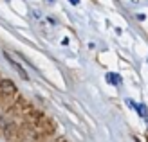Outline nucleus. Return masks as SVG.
Wrapping results in <instances>:
<instances>
[{
	"mask_svg": "<svg viewBox=\"0 0 148 142\" xmlns=\"http://www.w3.org/2000/svg\"><path fill=\"white\" fill-rule=\"evenodd\" d=\"M0 92L5 97H13V95H16V85L11 79H2L0 81Z\"/></svg>",
	"mask_w": 148,
	"mask_h": 142,
	"instance_id": "1",
	"label": "nucleus"
},
{
	"mask_svg": "<svg viewBox=\"0 0 148 142\" xmlns=\"http://www.w3.org/2000/svg\"><path fill=\"white\" fill-rule=\"evenodd\" d=\"M4 56H5V59H7V61H9V65L13 67L14 70H16V72H18V74H20V76L24 77V79H27V72H25V70H24V69H22V67H20V63H16V59H13V56H11V52H7V50H4Z\"/></svg>",
	"mask_w": 148,
	"mask_h": 142,
	"instance_id": "2",
	"label": "nucleus"
},
{
	"mask_svg": "<svg viewBox=\"0 0 148 142\" xmlns=\"http://www.w3.org/2000/svg\"><path fill=\"white\" fill-rule=\"evenodd\" d=\"M105 79H107V83H110V85H114V86H117V85H121V76L119 74H116V72H108L107 76H105Z\"/></svg>",
	"mask_w": 148,
	"mask_h": 142,
	"instance_id": "3",
	"label": "nucleus"
},
{
	"mask_svg": "<svg viewBox=\"0 0 148 142\" xmlns=\"http://www.w3.org/2000/svg\"><path fill=\"white\" fill-rule=\"evenodd\" d=\"M136 110L139 111V115H141L143 119H148V115H146V106H145V104H137Z\"/></svg>",
	"mask_w": 148,
	"mask_h": 142,
	"instance_id": "4",
	"label": "nucleus"
},
{
	"mask_svg": "<svg viewBox=\"0 0 148 142\" xmlns=\"http://www.w3.org/2000/svg\"><path fill=\"white\" fill-rule=\"evenodd\" d=\"M69 2H71V4H72V5H76V4H78V2H79V0H69Z\"/></svg>",
	"mask_w": 148,
	"mask_h": 142,
	"instance_id": "5",
	"label": "nucleus"
},
{
	"mask_svg": "<svg viewBox=\"0 0 148 142\" xmlns=\"http://www.w3.org/2000/svg\"><path fill=\"white\" fill-rule=\"evenodd\" d=\"M47 2H51V4H53V2H54V0H47Z\"/></svg>",
	"mask_w": 148,
	"mask_h": 142,
	"instance_id": "6",
	"label": "nucleus"
},
{
	"mask_svg": "<svg viewBox=\"0 0 148 142\" xmlns=\"http://www.w3.org/2000/svg\"><path fill=\"white\" fill-rule=\"evenodd\" d=\"M134 2H137V0H134Z\"/></svg>",
	"mask_w": 148,
	"mask_h": 142,
	"instance_id": "7",
	"label": "nucleus"
},
{
	"mask_svg": "<svg viewBox=\"0 0 148 142\" xmlns=\"http://www.w3.org/2000/svg\"><path fill=\"white\" fill-rule=\"evenodd\" d=\"M146 121H148V119H146Z\"/></svg>",
	"mask_w": 148,
	"mask_h": 142,
	"instance_id": "8",
	"label": "nucleus"
}]
</instances>
